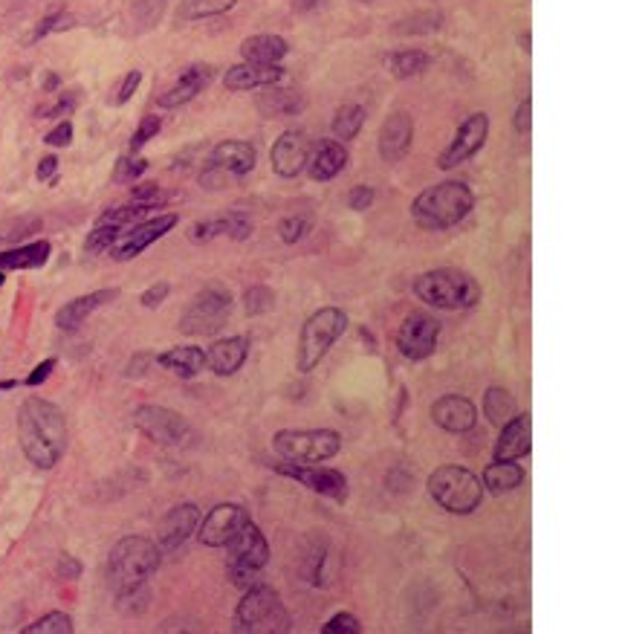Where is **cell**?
<instances>
[{"label":"cell","mask_w":622,"mask_h":634,"mask_svg":"<svg viewBox=\"0 0 622 634\" xmlns=\"http://www.w3.org/2000/svg\"><path fill=\"white\" fill-rule=\"evenodd\" d=\"M18 441L32 467H58L67 452L64 412L50 400L27 397L18 409Z\"/></svg>","instance_id":"obj_1"},{"label":"cell","mask_w":622,"mask_h":634,"mask_svg":"<svg viewBox=\"0 0 622 634\" xmlns=\"http://www.w3.org/2000/svg\"><path fill=\"white\" fill-rule=\"evenodd\" d=\"M475 209V192L463 180H443L411 200V221L426 232H443L463 223Z\"/></svg>","instance_id":"obj_2"},{"label":"cell","mask_w":622,"mask_h":634,"mask_svg":"<svg viewBox=\"0 0 622 634\" xmlns=\"http://www.w3.org/2000/svg\"><path fill=\"white\" fill-rule=\"evenodd\" d=\"M163 562V548L145 536H125L119 539L108 553V568H105V577H108L110 591L119 597V594H128L139 585H145L148 579L157 574Z\"/></svg>","instance_id":"obj_3"},{"label":"cell","mask_w":622,"mask_h":634,"mask_svg":"<svg viewBox=\"0 0 622 634\" xmlns=\"http://www.w3.org/2000/svg\"><path fill=\"white\" fill-rule=\"evenodd\" d=\"M414 296L434 310H472L484 299L478 278L458 267H434L414 278Z\"/></svg>","instance_id":"obj_4"},{"label":"cell","mask_w":622,"mask_h":634,"mask_svg":"<svg viewBox=\"0 0 622 634\" xmlns=\"http://www.w3.org/2000/svg\"><path fill=\"white\" fill-rule=\"evenodd\" d=\"M232 629L238 634H284L293 629V620L281 594L258 579L255 585L244 588V597L232 617Z\"/></svg>","instance_id":"obj_5"},{"label":"cell","mask_w":622,"mask_h":634,"mask_svg":"<svg viewBox=\"0 0 622 634\" xmlns=\"http://www.w3.org/2000/svg\"><path fill=\"white\" fill-rule=\"evenodd\" d=\"M348 325H351V316L342 307H319L316 313H310L298 333V371L313 374L322 365V359L330 354V348L345 336Z\"/></svg>","instance_id":"obj_6"},{"label":"cell","mask_w":622,"mask_h":634,"mask_svg":"<svg viewBox=\"0 0 622 634\" xmlns=\"http://www.w3.org/2000/svg\"><path fill=\"white\" fill-rule=\"evenodd\" d=\"M429 496L432 501L452 513V516H469L481 507L484 501V484L481 478L466 467H455V464H446V467H437L429 475Z\"/></svg>","instance_id":"obj_7"},{"label":"cell","mask_w":622,"mask_h":634,"mask_svg":"<svg viewBox=\"0 0 622 634\" xmlns=\"http://www.w3.org/2000/svg\"><path fill=\"white\" fill-rule=\"evenodd\" d=\"M272 449L290 464H325L342 452V435L333 429H278Z\"/></svg>","instance_id":"obj_8"},{"label":"cell","mask_w":622,"mask_h":634,"mask_svg":"<svg viewBox=\"0 0 622 634\" xmlns=\"http://www.w3.org/2000/svg\"><path fill=\"white\" fill-rule=\"evenodd\" d=\"M226 551H229L226 568H229V577H232V582L238 588L255 585L261 579V571L270 565L272 556L267 536L261 533V527L252 522V519L235 533V539L226 545Z\"/></svg>","instance_id":"obj_9"},{"label":"cell","mask_w":622,"mask_h":634,"mask_svg":"<svg viewBox=\"0 0 622 634\" xmlns=\"http://www.w3.org/2000/svg\"><path fill=\"white\" fill-rule=\"evenodd\" d=\"M235 307V296L223 284L203 287L180 316V331L186 336H215L223 331Z\"/></svg>","instance_id":"obj_10"},{"label":"cell","mask_w":622,"mask_h":634,"mask_svg":"<svg viewBox=\"0 0 622 634\" xmlns=\"http://www.w3.org/2000/svg\"><path fill=\"white\" fill-rule=\"evenodd\" d=\"M440 333H443L440 319H434L432 313L414 310L400 322L394 342H397L400 357L408 359V362H423V359H429L437 351Z\"/></svg>","instance_id":"obj_11"},{"label":"cell","mask_w":622,"mask_h":634,"mask_svg":"<svg viewBox=\"0 0 622 634\" xmlns=\"http://www.w3.org/2000/svg\"><path fill=\"white\" fill-rule=\"evenodd\" d=\"M489 139V116L484 111L469 113L458 125L452 142L437 154V168L440 171H455L463 163H469L475 154L484 151Z\"/></svg>","instance_id":"obj_12"},{"label":"cell","mask_w":622,"mask_h":634,"mask_svg":"<svg viewBox=\"0 0 622 634\" xmlns=\"http://www.w3.org/2000/svg\"><path fill=\"white\" fill-rule=\"evenodd\" d=\"M180 215L177 212H165V215H154L145 221H136L122 232V238L110 249L113 261H134L136 255H142L148 247H154L157 241H163L171 229H177Z\"/></svg>","instance_id":"obj_13"},{"label":"cell","mask_w":622,"mask_h":634,"mask_svg":"<svg viewBox=\"0 0 622 634\" xmlns=\"http://www.w3.org/2000/svg\"><path fill=\"white\" fill-rule=\"evenodd\" d=\"M134 426L148 441L160 446H180L191 435L189 420L183 414L165 406H154V403L134 409Z\"/></svg>","instance_id":"obj_14"},{"label":"cell","mask_w":622,"mask_h":634,"mask_svg":"<svg viewBox=\"0 0 622 634\" xmlns=\"http://www.w3.org/2000/svg\"><path fill=\"white\" fill-rule=\"evenodd\" d=\"M272 469L278 475H287V478L298 481L301 487H307L316 496H325L330 501H339V504L348 498V475L342 469H330L322 467V464H290V461L272 464Z\"/></svg>","instance_id":"obj_15"},{"label":"cell","mask_w":622,"mask_h":634,"mask_svg":"<svg viewBox=\"0 0 622 634\" xmlns=\"http://www.w3.org/2000/svg\"><path fill=\"white\" fill-rule=\"evenodd\" d=\"M246 522H249V513H246L241 504L223 501V504H217V507H212L206 513V519H200V524H197V539L206 548H226Z\"/></svg>","instance_id":"obj_16"},{"label":"cell","mask_w":622,"mask_h":634,"mask_svg":"<svg viewBox=\"0 0 622 634\" xmlns=\"http://www.w3.org/2000/svg\"><path fill=\"white\" fill-rule=\"evenodd\" d=\"M313 142L301 131V128H287L281 137L272 142L270 148V163L272 171L284 180H296L298 174L307 166Z\"/></svg>","instance_id":"obj_17"},{"label":"cell","mask_w":622,"mask_h":634,"mask_svg":"<svg viewBox=\"0 0 622 634\" xmlns=\"http://www.w3.org/2000/svg\"><path fill=\"white\" fill-rule=\"evenodd\" d=\"M414 142V119L408 111H394L391 116H385V122L379 125L377 137V151L382 163H400L406 160V154L411 151Z\"/></svg>","instance_id":"obj_18"},{"label":"cell","mask_w":622,"mask_h":634,"mask_svg":"<svg viewBox=\"0 0 622 634\" xmlns=\"http://www.w3.org/2000/svg\"><path fill=\"white\" fill-rule=\"evenodd\" d=\"M429 417L437 429H443L449 435H466L478 426V406L463 394H446V397L434 400Z\"/></svg>","instance_id":"obj_19"},{"label":"cell","mask_w":622,"mask_h":634,"mask_svg":"<svg viewBox=\"0 0 622 634\" xmlns=\"http://www.w3.org/2000/svg\"><path fill=\"white\" fill-rule=\"evenodd\" d=\"M197 524H200V507L191 504V501H183L177 507H171L163 516V522L157 527V545L163 551H177L189 542L191 536L197 533Z\"/></svg>","instance_id":"obj_20"},{"label":"cell","mask_w":622,"mask_h":634,"mask_svg":"<svg viewBox=\"0 0 622 634\" xmlns=\"http://www.w3.org/2000/svg\"><path fill=\"white\" fill-rule=\"evenodd\" d=\"M212 79H215V67H212V64H189V67L177 76V82L171 84L163 96L157 99V105L165 108V111H177V108L194 102V99L212 84Z\"/></svg>","instance_id":"obj_21"},{"label":"cell","mask_w":622,"mask_h":634,"mask_svg":"<svg viewBox=\"0 0 622 634\" xmlns=\"http://www.w3.org/2000/svg\"><path fill=\"white\" fill-rule=\"evenodd\" d=\"M351 163V154H348V148H345V142H339V139H322V142H316L313 148H310V157H307V177L313 180V183H330V180H336L345 168Z\"/></svg>","instance_id":"obj_22"},{"label":"cell","mask_w":622,"mask_h":634,"mask_svg":"<svg viewBox=\"0 0 622 634\" xmlns=\"http://www.w3.org/2000/svg\"><path fill=\"white\" fill-rule=\"evenodd\" d=\"M258 163V151L252 142H244V139H226V142H217L206 160V166L217 168L220 174H226L229 180H241L246 177L252 168Z\"/></svg>","instance_id":"obj_23"},{"label":"cell","mask_w":622,"mask_h":634,"mask_svg":"<svg viewBox=\"0 0 622 634\" xmlns=\"http://www.w3.org/2000/svg\"><path fill=\"white\" fill-rule=\"evenodd\" d=\"M530 449H533V417L527 412H515L501 426V435L495 441L492 461H518V458H527Z\"/></svg>","instance_id":"obj_24"},{"label":"cell","mask_w":622,"mask_h":634,"mask_svg":"<svg viewBox=\"0 0 622 634\" xmlns=\"http://www.w3.org/2000/svg\"><path fill=\"white\" fill-rule=\"evenodd\" d=\"M287 79V70L281 64H252V61H241L235 67H229L223 73V87L232 93H244V90H261V87H272Z\"/></svg>","instance_id":"obj_25"},{"label":"cell","mask_w":622,"mask_h":634,"mask_svg":"<svg viewBox=\"0 0 622 634\" xmlns=\"http://www.w3.org/2000/svg\"><path fill=\"white\" fill-rule=\"evenodd\" d=\"M252 235V221L241 215V212H229L220 218H209V221H197L189 229V241L194 244H209L215 238H232V241H246Z\"/></svg>","instance_id":"obj_26"},{"label":"cell","mask_w":622,"mask_h":634,"mask_svg":"<svg viewBox=\"0 0 622 634\" xmlns=\"http://www.w3.org/2000/svg\"><path fill=\"white\" fill-rule=\"evenodd\" d=\"M119 296V290L116 287H105V290H93V293H84L79 299H73V302H67L64 307H58V313H55V325L61 328V331H76L79 325H84L99 307H105L110 304L113 299Z\"/></svg>","instance_id":"obj_27"},{"label":"cell","mask_w":622,"mask_h":634,"mask_svg":"<svg viewBox=\"0 0 622 634\" xmlns=\"http://www.w3.org/2000/svg\"><path fill=\"white\" fill-rule=\"evenodd\" d=\"M249 357V339L246 336H223L206 351V365L217 377H232L244 368Z\"/></svg>","instance_id":"obj_28"},{"label":"cell","mask_w":622,"mask_h":634,"mask_svg":"<svg viewBox=\"0 0 622 634\" xmlns=\"http://www.w3.org/2000/svg\"><path fill=\"white\" fill-rule=\"evenodd\" d=\"M264 93H258L255 99V108L264 119H284V116H298V113L307 108L304 96L298 90H290V87H261Z\"/></svg>","instance_id":"obj_29"},{"label":"cell","mask_w":622,"mask_h":634,"mask_svg":"<svg viewBox=\"0 0 622 634\" xmlns=\"http://www.w3.org/2000/svg\"><path fill=\"white\" fill-rule=\"evenodd\" d=\"M290 56V44L281 35L272 32H261V35H249L241 44V58L252 61V64H281Z\"/></svg>","instance_id":"obj_30"},{"label":"cell","mask_w":622,"mask_h":634,"mask_svg":"<svg viewBox=\"0 0 622 634\" xmlns=\"http://www.w3.org/2000/svg\"><path fill=\"white\" fill-rule=\"evenodd\" d=\"M53 255V244L50 241H29L21 247L6 249L0 252V270H41Z\"/></svg>","instance_id":"obj_31"},{"label":"cell","mask_w":622,"mask_h":634,"mask_svg":"<svg viewBox=\"0 0 622 634\" xmlns=\"http://www.w3.org/2000/svg\"><path fill=\"white\" fill-rule=\"evenodd\" d=\"M157 362L163 365L165 371H171V374H177L183 380H191V377H197L206 368V351L197 348V345H177V348L163 351L157 357Z\"/></svg>","instance_id":"obj_32"},{"label":"cell","mask_w":622,"mask_h":634,"mask_svg":"<svg viewBox=\"0 0 622 634\" xmlns=\"http://www.w3.org/2000/svg\"><path fill=\"white\" fill-rule=\"evenodd\" d=\"M527 472L524 467H518L515 461H492L484 475H481V484H484V493H492V496H507L518 490L524 484Z\"/></svg>","instance_id":"obj_33"},{"label":"cell","mask_w":622,"mask_h":634,"mask_svg":"<svg viewBox=\"0 0 622 634\" xmlns=\"http://www.w3.org/2000/svg\"><path fill=\"white\" fill-rule=\"evenodd\" d=\"M385 64H388V73H391L394 79L406 82V79H417V76H423V73L432 67V56H429L426 50L406 47V50L391 53V56L385 58Z\"/></svg>","instance_id":"obj_34"},{"label":"cell","mask_w":622,"mask_h":634,"mask_svg":"<svg viewBox=\"0 0 622 634\" xmlns=\"http://www.w3.org/2000/svg\"><path fill=\"white\" fill-rule=\"evenodd\" d=\"M481 412L487 417L492 426H504L515 412H518V406H515V397L507 391V388L501 386H489L484 391V400H481Z\"/></svg>","instance_id":"obj_35"},{"label":"cell","mask_w":622,"mask_h":634,"mask_svg":"<svg viewBox=\"0 0 622 634\" xmlns=\"http://www.w3.org/2000/svg\"><path fill=\"white\" fill-rule=\"evenodd\" d=\"M365 128V108L362 105H342L339 111L333 113V122H330V134L339 142H353L359 137V131Z\"/></svg>","instance_id":"obj_36"},{"label":"cell","mask_w":622,"mask_h":634,"mask_svg":"<svg viewBox=\"0 0 622 634\" xmlns=\"http://www.w3.org/2000/svg\"><path fill=\"white\" fill-rule=\"evenodd\" d=\"M238 0H180L177 18L180 21H200V18H217L235 9Z\"/></svg>","instance_id":"obj_37"},{"label":"cell","mask_w":622,"mask_h":634,"mask_svg":"<svg viewBox=\"0 0 622 634\" xmlns=\"http://www.w3.org/2000/svg\"><path fill=\"white\" fill-rule=\"evenodd\" d=\"M440 27H443V12H440V9H420V12L403 18V21L394 27V32H397V35H432V32H437Z\"/></svg>","instance_id":"obj_38"},{"label":"cell","mask_w":622,"mask_h":634,"mask_svg":"<svg viewBox=\"0 0 622 634\" xmlns=\"http://www.w3.org/2000/svg\"><path fill=\"white\" fill-rule=\"evenodd\" d=\"M122 226H116V223H108V221H96V226L87 232V238H84V252L87 255H99V252H110L113 244L122 238Z\"/></svg>","instance_id":"obj_39"},{"label":"cell","mask_w":622,"mask_h":634,"mask_svg":"<svg viewBox=\"0 0 622 634\" xmlns=\"http://www.w3.org/2000/svg\"><path fill=\"white\" fill-rule=\"evenodd\" d=\"M275 307V290L267 284H252L244 290V313L249 319L255 316H267Z\"/></svg>","instance_id":"obj_40"},{"label":"cell","mask_w":622,"mask_h":634,"mask_svg":"<svg viewBox=\"0 0 622 634\" xmlns=\"http://www.w3.org/2000/svg\"><path fill=\"white\" fill-rule=\"evenodd\" d=\"M24 634H73V620L64 611H50V614L38 617L32 626H27Z\"/></svg>","instance_id":"obj_41"},{"label":"cell","mask_w":622,"mask_h":634,"mask_svg":"<svg viewBox=\"0 0 622 634\" xmlns=\"http://www.w3.org/2000/svg\"><path fill=\"white\" fill-rule=\"evenodd\" d=\"M310 229H313V221L307 218V215H287L284 221L278 223V235H281V241L284 244H301L307 235H310Z\"/></svg>","instance_id":"obj_42"},{"label":"cell","mask_w":622,"mask_h":634,"mask_svg":"<svg viewBox=\"0 0 622 634\" xmlns=\"http://www.w3.org/2000/svg\"><path fill=\"white\" fill-rule=\"evenodd\" d=\"M76 105H79V90H73V93H61L53 105L38 108L35 116H38V119H58V116H70V113L76 111Z\"/></svg>","instance_id":"obj_43"},{"label":"cell","mask_w":622,"mask_h":634,"mask_svg":"<svg viewBox=\"0 0 622 634\" xmlns=\"http://www.w3.org/2000/svg\"><path fill=\"white\" fill-rule=\"evenodd\" d=\"M322 634H362V623L351 611H339L322 626Z\"/></svg>","instance_id":"obj_44"},{"label":"cell","mask_w":622,"mask_h":634,"mask_svg":"<svg viewBox=\"0 0 622 634\" xmlns=\"http://www.w3.org/2000/svg\"><path fill=\"white\" fill-rule=\"evenodd\" d=\"M160 131H163V119H160V116H145V119L139 122V128L134 131V137H131V154H136L142 145H148Z\"/></svg>","instance_id":"obj_45"},{"label":"cell","mask_w":622,"mask_h":634,"mask_svg":"<svg viewBox=\"0 0 622 634\" xmlns=\"http://www.w3.org/2000/svg\"><path fill=\"white\" fill-rule=\"evenodd\" d=\"M139 84H142V70H131V73L122 79V84L113 90V96H110V105H113V108H122V105H128V102L134 99L136 90H139Z\"/></svg>","instance_id":"obj_46"},{"label":"cell","mask_w":622,"mask_h":634,"mask_svg":"<svg viewBox=\"0 0 622 634\" xmlns=\"http://www.w3.org/2000/svg\"><path fill=\"white\" fill-rule=\"evenodd\" d=\"M35 229H41V218H18V221L0 223V241H18Z\"/></svg>","instance_id":"obj_47"},{"label":"cell","mask_w":622,"mask_h":634,"mask_svg":"<svg viewBox=\"0 0 622 634\" xmlns=\"http://www.w3.org/2000/svg\"><path fill=\"white\" fill-rule=\"evenodd\" d=\"M145 171H148V160H145V157H122V160L116 163V174H113V180L134 183V180H139Z\"/></svg>","instance_id":"obj_48"},{"label":"cell","mask_w":622,"mask_h":634,"mask_svg":"<svg viewBox=\"0 0 622 634\" xmlns=\"http://www.w3.org/2000/svg\"><path fill=\"white\" fill-rule=\"evenodd\" d=\"M513 128L518 137H530V131H533V99H530V96H524V99L518 102V108H515L513 116Z\"/></svg>","instance_id":"obj_49"},{"label":"cell","mask_w":622,"mask_h":634,"mask_svg":"<svg viewBox=\"0 0 622 634\" xmlns=\"http://www.w3.org/2000/svg\"><path fill=\"white\" fill-rule=\"evenodd\" d=\"M374 200H377V189L374 186H353L351 192H348V209L351 212H368L371 206H374Z\"/></svg>","instance_id":"obj_50"},{"label":"cell","mask_w":622,"mask_h":634,"mask_svg":"<svg viewBox=\"0 0 622 634\" xmlns=\"http://www.w3.org/2000/svg\"><path fill=\"white\" fill-rule=\"evenodd\" d=\"M73 27V18L70 15H64V12H53V15H47L35 32H32V41H41V38H47L50 32H58V29H70Z\"/></svg>","instance_id":"obj_51"},{"label":"cell","mask_w":622,"mask_h":634,"mask_svg":"<svg viewBox=\"0 0 622 634\" xmlns=\"http://www.w3.org/2000/svg\"><path fill=\"white\" fill-rule=\"evenodd\" d=\"M168 293H171V284H168V281H157V284H151V287L139 296V304H142L145 310H157V307L168 299Z\"/></svg>","instance_id":"obj_52"},{"label":"cell","mask_w":622,"mask_h":634,"mask_svg":"<svg viewBox=\"0 0 622 634\" xmlns=\"http://www.w3.org/2000/svg\"><path fill=\"white\" fill-rule=\"evenodd\" d=\"M44 142H47L50 148H67V145L73 142V122H70V119L58 122L53 131L44 137Z\"/></svg>","instance_id":"obj_53"},{"label":"cell","mask_w":622,"mask_h":634,"mask_svg":"<svg viewBox=\"0 0 622 634\" xmlns=\"http://www.w3.org/2000/svg\"><path fill=\"white\" fill-rule=\"evenodd\" d=\"M84 565L76 559V556H70V553H61L58 556V562H55V574L61 579H79L82 577Z\"/></svg>","instance_id":"obj_54"},{"label":"cell","mask_w":622,"mask_h":634,"mask_svg":"<svg viewBox=\"0 0 622 634\" xmlns=\"http://www.w3.org/2000/svg\"><path fill=\"white\" fill-rule=\"evenodd\" d=\"M53 371H55V359L53 357L44 359V362H38V365H35L32 371H29V377L24 380V386H29V388L44 386V383L50 380V374H53Z\"/></svg>","instance_id":"obj_55"},{"label":"cell","mask_w":622,"mask_h":634,"mask_svg":"<svg viewBox=\"0 0 622 634\" xmlns=\"http://www.w3.org/2000/svg\"><path fill=\"white\" fill-rule=\"evenodd\" d=\"M151 362H157L154 354H134L131 362L125 365V377H128V380H139V377H145V374H148V368H151Z\"/></svg>","instance_id":"obj_56"},{"label":"cell","mask_w":622,"mask_h":634,"mask_svg":"<svg viewBox=\"0 0 622 634\" xmlns=\"http://www.w3.org/2000/svg\"><path fill=\"white\" fill-rule=\"evenodd\" d=\"M55 174H58V157H55V154L41 157V160H38V168H35V177H38L41 183H50V180H55Z\"/></svg>","instance_id":"obj_57"},{"label":"cell","mask_w":622,"mask_h":634,"mask_svg":"<svg viewBox=\"0 0 622 634\" xmlns=\"http://www.w3.org/2000/svg\"><path fill=\"white\" fill-rule=\"evenodd\" d=\"M293 3V9L296 12H310V9H316L319 6V0H290Z\"/></svg>","instance_id":"obj_58"},{"label":"cell","mask_w":622,"mask_h":634,"mask_svg":"<svg viewBox=\"0 0 622 634\" xmlns=\"http://www.w3.org/2000/svg\"><path fill=\"white\" fill-rule=\"evenodd\" d=\"M530 41H533V35H530V32H521V35H518V47H521V50H524L527 56L533 53V47H530Z\"/></svg>","instance_id":"obj_59"},{"label":"cell","mask_w":622,"mask_h":634,"mask_svg":"<svg viewBox=\"0 0 622 634\" xmlns=\"http://www.w3.org/2000/svg\"><path fill=\"white\" fill-rule=\"evenodd\" d=\"M58 84H61V79H58V76H55V73H47V79H44V90H47V93H50V90H55V87H58Z\"/></svg>","instance_id":"obj_60"},{"label":"cell","mask_w":622,"mask_h":634,"mask_svg":"<svg viewBox=\"0 0 622 634\" xmlns=\"http://www.w3.org/2000/svg\"><path fill=\"white\" fill-rule=\"evenodd\" d=\"M18 388V380H0V391H12Z\"/></svg>","instance_id":"obj_61"},{"label":"cell","mask_w":622,"mask_h":634,"mask_svg":"<svg viewBox=\"0 0 622 634\" xmlns=\"http://www.w3.org/2000/svg\"><path fill=\"white\" fill-rule=\"evenodd\" d=\"M3 284H6V273L0 270V287H3Z\"/></svg>","instance_id":"obj_62"},{"label":"cell","mask_w":622,"mask_h":634,"mask_svg":"<svg viewBox=\"0 0 622 634\" xmlns=\"http://www.w3.org/2000/svg\"><path fill=\"white\" fill-rule=\"evenodd\" d=\"M359 3H377V0H359Z\"/></svg>","instance_id":"obj_63"}]
</instances>
